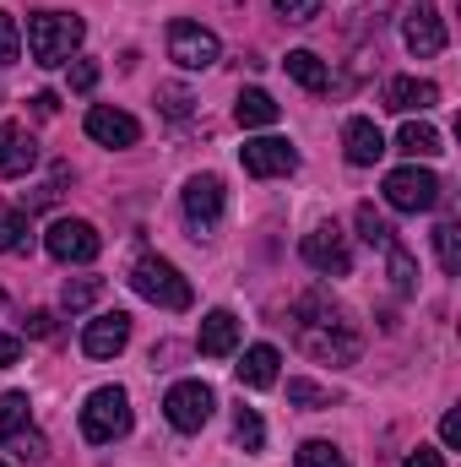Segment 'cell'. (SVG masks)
I'll use <instances>...</instances> for the list:
<instances>
[{
    "label": "cell",
    "mask_w": 461,
    "mask_h": 467,
    "mask_svg": "<svg viewBox=\"0 0 461 467\" xmlns=\"http://www.w3.org/2000/svg\"><path fill=\"white\" fill-rule=\"evenodd\" d=\"M293 332H299V348L310 353L315 364H353L364 353L358 327L343 316V305L332 294H321V288L293 305Z\"/></svg>",
    "instance_id": "obj_1"
},
{
    "label": "cell",
    "mask_w": 461,
    "mask_h": 467,
    "mask_svg": "<svg viewBox=\"0 0 461 467\" xmlns=\"http://www.w3.org/2000/svg\"><path fill=\"white\" fill-rule=\"evenodd\" d=\"M82 33H87V22L77 11H33L27 16V55H33V66H66L71 49L82 44Z\"/></svg>",
    "instance_id": "obj_2"
},
{
    "label": "cell",
    "mask_w": 461,
    "mask_h": 467,
    "mask_svg": "<svg viewBox=\"0 0 461 467\" xmlns=\"http://www.w3.org/2000/svg\"><path fill=\"white\" fill-rule=\"evenodd\" d=\"M130 288H136L147 305H158V310H190V305H196L190 277H185L174 261H163V255H141V261L130 266Z\"/></svg>",
    "instance_id": "obj_3"
},
{
    "label": "cell",
    "mask_w": 461,
    "mask_h": 467,
    "mask_svg": "<svg viewBox=\"0 0 461 467\" xmlns=\"http://www.w3.org/2000/svg\"><path fill=\"white\" fill-rule=\"evenodd\" d=\"M82 435L93 441V446H115L130 435V397L119 391V386H98L93 397H87V408H82Z\"/></svg>",
    "instance_id": "obj_4"
},
{
    "label": "cell",
    "mask_w": 461,
    "mask_h": 467,
    "mask_svg": "<svg viewBox=\"0 0 461 467\" xmlns=\"http://www.w3.org/2000/svg\"><path fill=\"white\" fill-rule=\"evenodd\" d=\"M212 408H218V391H212L207 380H174V386H169V397H163V413H169V424H174L179 435L207 430Z\"/></svg>",
    "instance_id": "obj_5"
},
{
    "label": "cell",
    "mask_w": 461,
    "mask_h": 467,
    "mask_svg": "<svg viewBox=\"0 0 461 467\" xmlns=\"http://www.w3.org/2000/svg\"><path fill=\"white\" fill-rule=\"evenodd\" d=\"M218 55H223V44H218L212 27H201V22H190V16L169 22V60H174V66L207 71V66H218Z\"/></svg>",
    "instance_id": "obj_6"
},
{
    "label": "cell",
    "mask_w": 461,
    "mask_h": 467,
    "mask_svg": "<svg viewBox=\"0 0 461 467\" xmlns=\"http://www.w3.org/2000/svg\"><path fill=\"white\" fill-rule=\"evenodd\" d=\"M440 191H446L440 174H435V169H418V163L385 174V202H391L396 213H429V207L440 202Z\"/></svg>",
    "instance_id": "obj_7"
},
{
    "label": "cell",
    "mask_w": 461,
    "mask_h": 467,
    "mask_svg": "<svg viewBox=\"0 0 461 467\" xmlns=\"http://www.w3.org/2000/svg\"><path fill=\"white\" fill-rule=\"evenodd\" d=\"M44 250H49L55 261L87 266V261H98L104 234L93 229V223H82V218H55V223H49V234H44Z\"/></svg>",
    "instance_id": "obj_8"
},
{
    "label": "cell",
    "mask_w": 461,
    "mask_h": 467,
    "mask_svg": "<svg viewBox=\"0 0 461 467\" xmlns=\"http://www.w3.org/2000/svg\"><path fill=\"white\" fill-rule=\"evenodd\" d=\"M304 261L321 272V277H347L353 272V244H347V234L337 223H315V229L304 234Z\"/></svg>",
    "instance_id": "obj_9"
},
{
    "label": "cell",
    "mask_w": 461,
    "mask_h": 467,
    "mask_svg": "<svg viewBox=\"0 0 461 467\" xmlns=\"http://www.w3.org/2000/svg\"><path fill=\"white\" fill-rule=\"evenodd\" d=\"M223 207H229V191H223L218 174H196V180L185 185V223L196 229V239L223 223Z\"/></svg>",
    "instance_id": "obj_10"
},
{
    "label": "cell",
    "mask_w": 461,
    "mask_h": 467,
    "mask_svg": "<svg viewBox=\"0 0 461 467\" xmlns=\"http://www.w3.org/2000/svg\"><path fill=\"white\" fill-rule=\"evenodd\" d=\"M239 163H244V174H255V180H277V174H293V169H299V147L282 141V136H255V141L239 147Z\"/></svg>",
    "instance_id": "obj_11"
},
{
    "label": "cell",
    "mask_w": 461,
    "mask_h": 467,
    "mask_svg": "<svg viewBox=\"0 0 461 467\" xmlns=\"http://www.w3.org/2000/svg\"><path fill=\"white\" fill-rule=\"evenodd\" d=\"M33 163H38L33 130L16 119H0V180H22V174H33Z\"/></svg>",
    "instance_id": "obj_12"
},
{
    "label": "cell",
    "mask_w": 461,
    "mask_h": 467,
    "mask_svg": "<svg viewBox=\"0 0 461 467\" xmlns=\"http://www.w3.org/2000/svg\"><path fill=\"white\" fill-rule=\"evenodd\" d=\"M125 343H130V316L125 310H104L82 327V353L87 358H115Z\"/></svg>",
    "instance_id": "obj_13"
},
{
    "label": "cell",
    "mask_w": 461,
    "mask_h": 467,
    "mask_svg": "<svg viewBox=\"0 0 461 467\" xmlns=\"http://www.w3.org/2000/svg\"><path fill=\"white\" fill-rule=\"evenodd\" d=\"M87 136L98 141V147H136L141 141V125H136V115H125V109H109V104H93L87 109Z\"/></svg>",
    "instance_id": "obj_14"
},
{
    "label": "cell",
    "mask_w": 461,
    "mask_h": 467,
    "mask_svg": "<svg viewBox=\"0 0 461 467\" xmlns=\"http://www.w3.org/2000/svg\"><path fill=\"white\" fill-rule=\"evenodd\" d=\"M402 38H407V49H413L418 60H435V55L446 49V22H440V11H435V5H413L407 22H402Z\"/></svg>",
    "instance_id": "obj_15"
},
{
    "label": "cell",
    "mask_w": 461,
    "mask_h": 467,
    "mask_svg": "<svg viewBox=\"0 0 461 467\" xmlns=\"http://www.w3.org/2000/svg\"><path fill=\"white\" fill-rule=\"evenodd\" d=\"M343 152H347L353 169H374V163L385 158V136H380V125L364 119V115H353L343 125Z\"/></svg>",
    "instance_id": "obj_16"
},
{
    "label": "cell",
    "mask_w": 461,
    "mask_h": 467,
    "mask_svg": "<svg viewBox=\"0 0 461 467\" xmlns=\"http://www.w3.org/2000/svg\"><path fill=\"white\" fill-rule=\"evenodd\" d=\"M435 104H440V88L429 77H391L385 82V109H396V115H424Z\"/></svg>",
    "instance_id": "obj_17"
},
{
    "label": "cell",
    "mask_w": 461,
    "mask_h": 467,
    "mask_svg": "<svg viewBox=\"0 0 461 467\" xmlns=\"http://www.w3.org/2000/svg\"><path fill=\"white\" fill-rule=\"evenodd\" d=\"M196 343H201L207 358H229V353L239 348V316H233V310H212V316H201Z\"/></svg>",
    "instance_id": "obj_18"
},
{
    "label": "cell",
    "mask_w": 461,
    "mask_h": 467,
    "mask_svg": "<svg viewBox=\"0 0 461 467\" xmlns=\"http://www.w3.org/2000/svg\"><path fill=\"white\" fill-rule=\"evenodd\" d=\"M277 364H282V353L271 348V343H255V348H244V358L233 369H239V386L266 391V386H277Z\"/></svg>",
    "instance_id": "obj_19"
},
{
    "label": "cell",
    "mask_w": 461,
    "mask_h": 467,
    "mask_svg": "<svg viewBox=\"0 0 461 467\" xmlns=\"http://www.w3.org/2000/svg\"><path fill=\"white\" fill-rule=\"evenodd\" d=\"M277 99L271 93H261V88H244L239 93V104H233V119L244 125V130H266V125H277Z\"/></svg>",
    "instance_id": "obj_20"
},
{
    "label": "cell",
    "mask_w": 461,
    "mask_h": 467,
    "mask_svg": "<svg viewBox=\"0 0 461 467\" xmlns=\"http://www.w3.org/2000/svg\"><path fill=\"white\" fill-rule=\"evenodd\" d=\"M288 77H293L304 93H326V82H332V71L321 66L315 49H293V55H288Z\"/></svg>",
    "instance_id": "obj_21"
},
{
    "label": "cell",
    "mask_w": 461,
    "mask_h": 467,
    "mask_svg": "<svg viewBox=\"0 0 461 467\" xmlns=\"http://www.w3.org/2000/svg\"><path fill=\"white\" fill-rule=\"evenodd\" d=\"M396 147H402L407 158H435V152H446V147H440V130L424 125V119H407V125L396 130Z\"/></svg>",
    "instance_id": "obj_22"
},
{
    "label": "cell",
    "mask_w": 461,
    "mask_h": 467,
    "mask_svg": "<svg viewBox=\"0 0 461 467\" xmlns=\"http://www.w3.org/2000/svg\"><path fill=\"white\" fill-rule=\"evenodd\" d=\"M0 451H11L16 462H44L49 457V441L22 424V430H0Z\"/></svg>",
    "instance_id": "obj_23"
},
{
    "label": "cell",
    "mask_w": 461,
    "mask_h": 467,
    "mask_svg": "<svg viewBox=\"0 0 461 467\" xmlns=\"http://www.w3.org/2000/svg\"><path fill=\"white\" fill-rule=\"evenodd\" d=\"M27 250H33L27 213H16V207H0V255H27Z\"/></svg>",
    "instance_id": "obj_24"
},
{
    "label": "cell",
    "mask_w": 461,
    "mask_h": 467,
    "mask_svg": "<svg viewBox=\"0 0 461 467\" xmlns=\"http://www.w3.org/2000/svg\"><path fill=\"white\" fill-rule=\"evenodd\" d=\"M353 223L364 234V244H374V250H391V244H396V229L385 223V213H374V202H364V207L353 213Z\"/></svg>",
    "instance_id": "obj_25"
},
{
    "label": "cell",
    "mask_w": 461,
    "mask_h": 467,
    "mask_svg": "<svg viewBox=\"0 0 461 467\" xmlns=\"http://www.w3.org/2000/svg\"><path fill=\"white\" fill-rule=\"evenodd\" d=\"M233 441H239L244 451H261V446H266V424H261L255 408H233Z\"/></svg>",
    "instance_id": "obj_26"
},
{
    "label": "cell",
    "mask_w": 461,
    "mask_h": 467,
    "mask_svg": "<svg viewBox=\"0 0 461 467\" xmlns=\"http://www.w3.org/2000/svg\"><path fill=\"white\" fill-rule=\"evenodd\" d=\"M293 467H347V457L332 446V441H304L299 457H293Z\"/></svg>",
    "instance_id": "obj_27"
},
{
    "label": "cell",
    "mask_w": 461,
    "mask_h": 467,
    "mask_svg": "<svg viewBox=\"0 0 461 467\" xmlns=\"http://www.w3.org/2000/svg\"><path fill=\"white\" fill-rule=\"evenodd\" d=\"M385 261H391V283H396V294H413V288H418V261H413L402 244H391Z\"/></svg>",
    "instance_id": "obj_28"
},
{
    "label": "cell",
    "mask_w": 461,
    "mask_h": 467,
    "mask_svg": "<svg viewBox=\"0 0 461 467\" xmlns=\"http://www.w3.org/2000/svg\"><path fill=\"white\" fill-rule=\"evenodd\" d=\"M435 250H440L446 272H461V223H440L435 229Z\"/></svg>",
    "instance_id": "obj_29"
},
{
    "label": "cell",
    "mask_w": 461,
    "mask_h": 467,
    "mask_svg": "<svg viewBox=\"0 0 461 467\" xmlns=\"http://www.w3.org/2000/svg\"><path fill=\"white\" fill-rule=\"evenodd\" d=\"M98 294H104V277H77V283H66L60 305H66V310H87Z\"/></svg>",
    "instance_id": "obj_30"
},
{
    "label": "cell",
    "mask_w": 461,
    "mask_h": 467,
    "mask_svg": "<svg viewBox=\"0 0 461 467\" xmlns=\"http://www.w3.org/2000/svg\"><path fill=\"white\" fill-rule=\"evenodd\" d=\"M288 402H293V408H332V386H315V380H288Z\"/></svg>",
    "instance_id": "obj_31"
},
{
    "label": "cell",
    "mask_w": 461,
    "mask_h": 467,
    "mask_svg": "<svg viewBox=\"0 0 461 467\" xmlns=\"http://www.w3.org/2000/svg\"><path fill=\"white\" fill-rule=\"evenodd\" d=\"M27 424V391H0V430H22Z\"/></svg>",
    "instance_id": "obj_32"
},
{
    "label": "cell",
    "mask_w": 461,
    "mask_h": 467,
    "mask_svg": "<svg viewBox=\"0 0 461 467\" xmlns=\"http://www.w3.org/2000/svg\"><path fill=\"white\" fill-rule=\"evenodd\" d=\"M16 55H22V27L11 11H0V66H11Z\"/></svg>",
    "instance_id": "obj_33"
},
{
    "label": "cell",
    "mask_w": 461,
    "mask_h": 467,
    "mask_svg": "<svg viewBox=\"0 0 461 467\" xmlns=\"http://www.w3.org/2000/svg\"><path fill=\"white\" fill-rule=\"evenodd\" d=\"M271 5H277V11H282L288 22H315L326 0H271Z\"/></svg>",
    "instance_id": "obj_34"
},
{
    "label": "cell",
    "mask_w": 461,
    "mask_h": 467,
    "mask_svg": "<svg viewBox=\"0 0 461 467\" xmlns=\"http://www.w3.org/2000/svg\"><path fill=\"white\" fill-rule=\"evenodd\" d=\"M158 99H163V115H174V119H185L190 115V104H196L185 88H158Z\"/></svg>",
    "instance_id": "obj_35"
},
{
    "label": "cell",
    "mask_w": 461,
    "mask_h": 467,
    "mask_svg": "<svg viewBox=\"0 0 461 467\" xmlns=\"http://www.w3.org/2000/svg\"><path fill=\"white\" fill-rule=\"evenodd\" d=\"M71 88L77 93H93L98 88V66L93 60H71Z\"/></svg>",
    "instance_id": "obj_36"
},
{
    "label": "cell",
    "mask_w": 461,
    "mask_h": 467,
    "mask_svg": "<svg viewBox=\"0 0 461 467\" xmlns=\"http://www.w3.org/2000/svg\"><path fill=\"white\" fill-rule=\"evenodd\" d=\"M440 441H446L451 451H456V446H461V413H456V408H451V413L440 419Z\"/></svg>",
    "instance_id": "obj_37"
},
{
    "label": "cell",
    "mask_w": 461,
    "mask_h": 467,
    "mask_svg": "<svg viewBox=\"0 0 461 467\" xmlns=\"http://www.w3.org/2000/svg\"><path fill=\"white\" fill-rule=\"evenodd\" d=\"M27 332H33V337H55V316H49V310H33V316H27Z\"/></svg>",
    "instance_id": "obj_38"
},
{
    "label": "cell",
    "mask_w": 461,
    "mask_h": 467,
    "mask_svg": "<svg viewBox=\"0 0 461 467\" xmlns=\"http://www.w3.org/2000/svg\"><path fill=\"white\" fill-rule=\"evenodd\" d=\"M16 358H22V343H16L11 332H0V369H11Z\"/></svg>",
    "instance_id": "obj_39"
},
{
    "label": "cell",
    "mask_w": 461,
    "mask_h": 467,
    "mask_svg": "<svg viewBox=\"0 0 461 467\" xmlns=\"http://www.w3.org/2000/svg\"><path fill=\"white\" fill-rule=\"evenodd\" d=\"M402 467H446V457H440V451H429V446H418V451H413Z\"/></svg>",
    "instance_id": "obj_40"
},
{
    "label": "cell",
    "mask_w": 461,
    "mask_h": 467,
    "mask_svg": "<svg viewBox=\"0 0 461 467\" xmlns=\"http://www.w3.org/2000/svg\"><path fill=\"white\" fill-rule=\"evenodd\" d=\"M33 109H38V115H55L60 104H55V93H38V99H33Z\"/></svg>",
    "instance_id": "obj_41"
},
{
    "label": "cell",
    "mask_w": 461,
    "mask_h": 467,
    "mask_svg": "<svg viewBox=\"0 0 461 467\" xmlns=\"http://www.w3.org/2000/svg\"><path fill=\"white\" fill-rule=\"evenodd\" d=\"M0 305H5V294H0Z\"/></svg>",
    "instance_id": "obj_42"
},
{
    "label": "cell",
    "mask_w": 461,
    "mask_h": 467,
    "mask_svg": "<svg viewBox=\"0 0 461 467\" xmlns=\"http://www.w3.org/2000/svg\"><path fill=\"white\" fill-rule=\"evenodd\" d=\"M0 467H5V462H0Z\"/></svg>",
    "instance_id": "obj_43"
}]
</instances>
